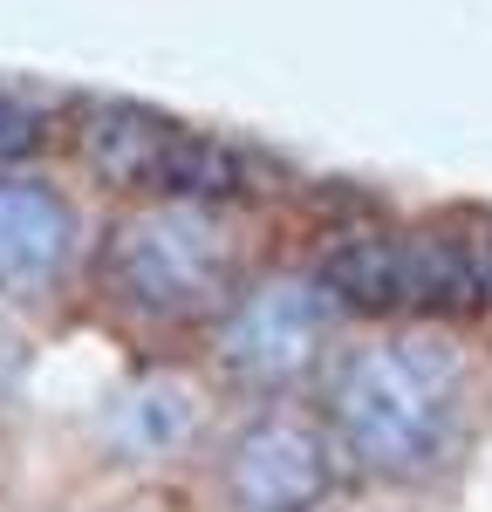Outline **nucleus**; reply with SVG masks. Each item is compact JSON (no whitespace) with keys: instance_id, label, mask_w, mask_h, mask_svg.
<instances>
[{"instance_id":"nucleus-1","label":"nucleus","mask_w":492,"mask_h":512,"mask_svg":"<svg viewBox=\"0 0 492 512\" xmlns=\"http://www.w3.org/2000/svg\"><path fill=\"white\" fill-rule=\"evenodd\" d=\"M315 410L356 485L424 492L465 465L479 431V355L451 321H363L342 335Z\"/></svg>"},{"instance_id":"nucleus-2","label":"nucleus","mask_w":492,"mask_h":512,"mask_svg":"<svg viewBox=\"0 0 492 512\" xmlns=\"http://www.w3.org/2000/svg\"><path fill=\"white\" fill-rule=\"evenodd\" d=\"M260 260H267V246H260V219L246 198H110L103 226H96L82 315L137 342V355L199 349V335L260 274Z\"/></svg>"},{"instance_id":"nucleus-3","label":"nucleus","mask_w":492,"mask_h":512,"mask_svg":"<svg viewBox=\"0 0 492 512\" xmlns=\"http://www.w3.org/2000/svg\"><path fill=\"white\" fill-rule=\"evenodd\" d=\"M226 417H233V396L212 383V369L192 349L137 355L82 410V465L96 485L178 492V485H199Z\"/></svg>"},{"instance_id":"nucleus-4","label":"nucleus","mask_w":492,"mask_h":512,"mask_svg":"<svg viewBox=\"0 0 492 512\" xmlns=\"http://www.w3.org/2000/svg\"><path fill=\"white\" fill-rule=\"evenodd\" d=\"M356 321L328 294L315 260H260V274L226 301V315L199 335V362L233 403L315 396L328 362Z\"/></svg>"},{"instance_id":"nucleus-5","label":"nucleus","mask_w":492,"mask_h":512,"mask_svg":"<svg viewBox=\"0 0 492 512\" xmlns=\"http://www.w3.org/2000/svg\"><path fill=\"white\" fill-rule=\"evenodd\" d=\"M103 198L48 151L0 158V301L62 328L82 315Z\"/></svg>"},{"instance_id":"nucleus-6","label":"nucleus","mask_w":492,"mask_h":512,"mask_svg":"<svg viewBox=\"0 0 492 512\" xmlns=\"http://www.w3.org/2000/svg\"><path fill=\"white\" fill-rule=\"evenodd\" d=\"M349 485L356 478L315 396H281V403H233L199 472V499L226 512H328Z\"/></svg>"},{"instance_id":"nucleus-7","label":"nucleus","mask_w":492,"mask_h":512,"mask_svg":"<svg viewBox=\"0 0 492 512\" xmlns=\"http://www.w3.org/2000/svg\"><path fill=\"white\" fill-rule=\"evenodd\" d=\"M48 342H55V328H48L41 315L14 308V301H0V431H7V424L28 410Z\"/></svg>"},{"instance_id":"nucleus-8","label":"nucleus","mask_w":492,"mask_h":512,"mask_svg":"<svg viewBox=\"0 0 492 512\" xmlns=\"http://www.w3.org/2000/svg\"><path fill=\"white\" fill-rule=\"evenodd\" d=\"M55 512H178V506H171V492H130V485H96L89 478V492L62 499Z\"/></svg>"},{"instance_id":"nucleus-9","label":"nucleus","mask_w":492,"mask_h":512,"mask_svg":"<svg viewBox=\"0 0 492 512\" xmlns=\"http://www.w3.org/2000/svg\"><path fill=\"white\" fill-rule=\"evenodd\" d=\"M465 239H472V267H479V287H486V308H492V219L465 226Z\"/></svg>"},{"instance_id":"nucleus-10","label":"nucleus","mask_w":492,"mask_h":512,"mask_svg":"<svg viewBox=\"0 0 492 512\" xmlns=\"http://www.w3.org/2000/svg\"><path fill=\"white\" fill-rule=\"evenodd\" d=\"M192 512H226V506H205V499H199V506H192Z\"/></svg>"}]
</instances>
